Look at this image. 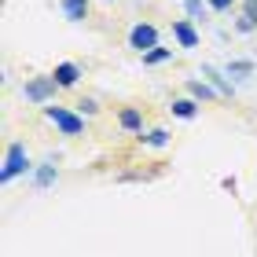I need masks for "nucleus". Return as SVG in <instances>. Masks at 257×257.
Here are the masks:
<instances>
[{
	"instance_id": "obj_1",
	"label": "nucleus",
	"mask_w": 257,
	"mask_h": 257,
	"mask_svg": "<svg viewBox=\"0 0 257 257\" xmlns=\"http://www.w3.org/2000/svg\"><path fill=\"white\" fill-rule=\"evenodd\" d=\"M44 118L59 128L63 136H81L85 133V118L74 114V110H66V107H44Z\"/></svg>"
},
{
	"instance_id": "obj_2",
	"label": "nucleus",
	"mask_w": 257,
	"mask_h": 257,
	"mask_svg": "<svg viewBox=\"0 0 257 257\" xmlns=\"http://www.w3.org/2000/svg\"><path fill=\"white\" fill-rule=\"evenodd\" d=\"M26 169H30V155H26V147H22V144H11V147H8V158H4V169H0V180L11 184L15 177H22Z\"/></svg>"
},
{
	"instance_id": "obj_3",
	"label": "nucleus",
	"mask_w": 257,
	"mask_h": 257,
	"mask_svg": "<svg viewBox=\"0 0 257 257\" xmlns=\"http://www.w3.org/2000/svg\"><path fill=\"white\" fill-rule=\"evenodd\" d=\"M128 48H136L140 55L151 52V48H158V30L151 26V22H136V26L128 30Z\"/></svg>"
},
{
	"instance_id": "obj_4",
	"label": "nucleus",
	"mask_w": 257,
	"mask_h": 257,
	"mask_svg": "<svg viewBox=\"0 0 257 257\" xmlns=\"http://www.w3.org/2000/svg\"><path fill=\"white\" fill-rule=\"evenodd\" d=\"M55 77H30L26 85H22V96H26L30 103H48L55 96Z\"/></svg>"
},
{
	"instance_id": "obj_5",
	"label": "nucleus",
	"mask_w": 257,
	"mask_h": 257,
	"mask_svg": "<svg viewBox=\"0 0 257 257\" xmlns=\"http://www.w3.org/2000/svg\"><path fill=\"white\" fill-rule=\"evenodd\" d=\"M52 77H55V85H59V88H74L77 81H81V66L77 63H59Z\"/></svg>"
},
{
	"instance_id": "obj_6",
	"label": "nucleus",
	"mask_w": 257,
	"mask_h": 257,
	"mask_svg": "<svg viewBox=\"0 0 257 257\" xmlns=\"http://www.w3.org/2000/svg\"><path fill=\"white\" fill-rule=\"evenodd\" d=\"M173 37L180 41V48H195V44H198V33H195V26H191L188 19H177V22H173Z\"/></svg>"
},
{
	"instance_id": "obj_7",
	"label": "nucleus",
	"mask_w": 257,
	"mask_h": 257,
	"mask_svg": "<svg viewBox=\"0 0 257 257\" xmlns=\"http://www.w3.org/2000/svg\"><path fill=\"white\" fill-rule=\"evenodd\" d=\"M118 121H121L125 133H144V114H140L136 107H121L118 110Z\"/></svg>"
},
{
	"instance_id": "obj_8",
	"label": "nucleus",
	"mask_w": 257,
	"mask_h": 257,
	"mask_svg": "<svg viewBox=\"0 0 257 257\" xmlns=\"http://www.w3.org/2000/svg\"><path fill=\"white\" fill-rule=\"evenodd\" d=\"M188 92H191V96H195L198 103H206V99H217V96H220V92H217L213 85H209L206 77H202V81H188Z\"/></svg>"
},
{
	"instance_id": "obj_9",
	"label": "nucleus",
	"mask_w": 257,
	"mask_h": 257,
	"mask_svg": "<svg viewBox=\"0 0 257 257\" xmlns=\"http://www.w3.org/2000/svg\"><path fill=\"white\" fill-rule=\"evenodd\" d=\"M63 15L70 22H85L88 15V0H63Z\"/></svg>"
},
{
	"instance_id": "obj_10",
	"label": "nucleus",
	"mask_w": 257,
	"mask_h": 257,
	"mask_svg": "<svg viewBox=\"0 0 257 257\" xmlns=\"http://www.w3.org/2000/svg\"><path fill=\"white\" fill-rule=\"evenodd\" d=\"M173 114H177V118H184V121H191L195 114H198V99H195V96H188V99H173Z\"/></svg>"
},
{
	"instance_id": "obj_11",
	"label": "nucleus",
	"mask_w": 257,
	"mask_h": 257,
	"mask_svg": "<svg viewBox=\"0 0 257 257\" xmlns=\"http://www.w3.org/2000/svg\"><path fill=\"white\" fill-rule=\"evenodd\" d=\"M173 59V48H151V52H144V66H162V63H169Z\"/></svg>"
},
{
	"instance_id": "obj_12",
	"label": "nucleus",
	"mask_w": 257,
	"mask_h": 257,
	"mask_svg": "<svg viewBox=\"0 0 257 257\" xmlns=\"http://www.w3.org/2000/svg\"><path fill=\"white\" fill-rule=\"evenodd\" d=\"M202 77H206V81H209V85H213V88L220 92V96H231V85H228V81H224V77H220V74H217V70H213V66H202Z\"/></svg>"
},
{
	"instance_id": "obj_13",
	"label": "nucleus",
	"mask_w": 257,
	"mask_h": 257,
	"mask_svg": "<svg viewBox=\"0 0 257 257\" xmlns=\"http://www.w3.org/2000/svg\"><path fill=\"white\" fill-rule=\"evenodd\" d=\"M55 177H59L55 166H52V162H44V166L33 173V184H37V188H48V184H55Z\"/></svg>"
},
{
	"instance_id": "obj_14",
	"label": "nucleus",
	"mask_w": 257,
	"mask_h": 257,
	"mask_svg": "<svg viewBox=\"0 0 257 257\" xmlns=\"http://www.w3.org/2000/svg\"><path fill=\"white\" fill-rule=\"evenodd\" d=\"M184 11H188V19H206V11L213 8H209V0H184Z\"/></svg>"
},
{
	"instance_id": "obj_15",
	"label": "nucleus",
	"mask_w": 257,
	"mask_h": 257,
	"mask_svg": "<svg viewBox=\"0 0 257 257\" xmlns=\"http://www.w3.org/2000/svg\"><path fill=\"white\" fill-rule=\"evenodd\" d=\"M228 74H235V77H250V74H253V63H250V59H239V63H228Z\"/></svg>"
},
{
	"instance_id": "obj_16",
	"label": "nucleus",
	"mask_w": 257,
	"mask_h": 257,
	"mask_svg": "<svg viewBox=\"0 0 257 257\" xmlns=\"http://www.w3.org/2000/svg\"><path fill=\"white\" fill-rule=\"evenodd\" d=\"M144 144H147V147H166V144H169V133H166V128H155L151 136H144Z\"/></svg>"
},
{
	"instance_id": "obj_17",
	"label": "nucleus",
	"mask_w": 257,
	"mask_h": 257,
	"mask_svg": "<svg viewBox=\"0 0 257 257\" xmlns=\"http://www.w3.org/2000/svg\"><path fill=\"white\" fill-rule=\"evenodd\" d=\"M77 110H81V114H99V103H96V99H81Z\"/></svg>"
},
{
	"instance_id": "obj_18",
	"label": "nucleus",
	"mask_w": 257,
	"mask_h": 257,
	"mask_svg": "<svg viewBox=\"0 0 257 257\" xmlns=\"http://www.w3.org/2000/svg\"><path fill=\"white\" fill-rule=\"evenodd\" d=\"M242 11H246V19L257 26V0H246V4H242Z\"/></svg>"
},
{
	"instance_id": "obj_19",
	"label": "nucleus",
	"mask_w": 257,
	"mask_h": 257,
	"mask_svg": "<svg viewBox=\"0 0 257 257\" xmlns=\"http://www.w3.org/2000/svg\"><path fill=\"white\" fill-rule=\"evenodd\" d=\"M231 4H235V0H209V8H213V11H231Z\"/></svg>"
},
{
	"instance_id": "obj_20",
	"label": "nucleus",
	"mask_w": 257,
	"mask_h": 257,
	"mask_svg": "<svg viewBox=\"0 0 257 257\" xmlns=\"http://www.w3.org/2000/svg\"><path fill=\"white\" fill-rule=\"evenodd\" d=\"M250 30H257V26H253L250 19H239V33H250Z\"/></svg>"
}]
</instances>
